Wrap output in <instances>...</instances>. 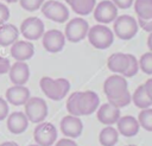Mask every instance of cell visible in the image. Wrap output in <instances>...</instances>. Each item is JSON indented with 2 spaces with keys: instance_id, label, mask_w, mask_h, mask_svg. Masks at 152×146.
Listing matches in <instances>:
<instances>
[{
  "instance_id": "cell-1",
  "label": "cell",
  "mask_w": 152,
  "mask_h": 146,
  "mask_svg": "<svg viewBox=\"0 0 152 146\" xmlns=\"http://www.w3.org/2000/svg\"><path fill=\"white\" fill-rule=\"evenodd\" d=\"M42 91L52 101L63 100L70 90V82L66 78H51L49 76L42 77L39 81Z\"/></svg>"
},
{
  "instance_id": "cell-2",
  "label": "cell",
  "mask_w": 152,
  "mask_h": 146,
  "mask_svg": "<svg viewBox=\"0 0 152 146\" xmlns=\"http://www.w3.org/2000/svg\"><path fill=\"white\" fill-rule=\"evenodd\" d=\"M87 38L95 49L106 50L113 44L114 33L108 26L103 24H97V25L89 27Z\"/></svg>"
},
{
  "instance_id": "cell-3",
  "label": "cell",
  "mask_w": 152,
  "mask_h": 146,
  "mask_svg": "<svg viewBox=\"0 0 152 146\" xmlns=\"http://www.w3.org/2000/svg\"><path fill=\"white\" fill-rule=\"evenodd\" d=\"M138 21L134 17L128 14H121L118 15L116 19L113 21V31L114 34L122 39V40H129L138 33Z\"/></svg>"
},
{
  "instance_id": "cell-4",
  "label": "cell",
  "mask_w": 152,
  "mask_h": 146,
  "mask_svg": "<svg viewBox=\"0 0 152 146\" xmlns=\"http://www.w3.org/2000/svg\"><path fill=\"white\" fill-rule=\"evenodd\" d=\"M25 106V115L27 116L28 121L34 122V123H39L43 122L46 116H48V104L46 102L38 97V96H33L30 97Z\"/></svg>"
},
{
  "instance_id": "cell-5",
  "label": "cell",
  "mask_w": 152,
  "mask_h": 146,
  "mask_svg": "<svg viewBox=\"0 0 152 146\" xmlns=\"http://www.w3.org/2000/svg\"><path fill=\"white\" fill-rule=\"evenodd\" d=\"M43 15L55 23H65L69 19V9L68 7L57 0H48L40 7Z\"/></svg>"
},
{
  "instance_id": "cell-6",
  "label": "cell",
  "mask_w": 152,
  "mask_h": 146,
  "mask_svg": "<svg viewBox=\"0 0 152 146\" xmlns=\"http://www.w3.org/2000/svg\"><path fill=\"white\" fill-rule=\"evenodd\" d=\"M88 30H89L88 21L81 17H76L66 23L64 36H65V39H68L69 42L78 43L87 37Z\"/></svg>"
},
{
  "instance_id": "cell-7",
  "label": "cell",
  "mask_w": 152,
  "mask_h": 146,
  "mask_svg": "<svg viewBox=\"0 0 152 146\" xmlns=\"http://www.w3.org/2000/svg\"><path fill=\"white\" fill-rule=\"evenodd\" d=\"M103 91L107 96V100L109 99H116L128 91V83L126 81V77L119 74L110 75L106 78L103 83Z\"/></svg>"
},
{
  "instance_id": "cell-8",
  "label": "cell",
  "mask_w": 152,
  "mask_h": 146,
  "mask_svg": "<svg viewBox=\"0 0 152 146\" xmlns=\"http://www.w3.org/2000/svg\"><path fill=\"white\" fill-rule=\"evenodd\" d=\"M33 138L39 146H52L57 140V129L51 122H39L33 131Z\"/></svg>"
},
{
  "instance_id": "cell-9",
  "label": "cell",
  "mask_w": 152,
  "mask_h": 146,
  "mask_svg": "<svg viewBox=\"0 0 152 146\" xmlns=\"http://www.w3.org/2000/svg\"><path fill=\"white\" fill-rule=\"evenodd\" d=\"M19 31L27 40H37L40 39L45 32L44 23L38 17H28L20 24Z\"/></svg>"
},
{
  "instance_id": "cell-10",
  "label": "cell",
  "mask_w": 152,
  "mask_h": 146,
  "mask_svg": "<svg viewBox=\"0 0 152 146\" xmlns=\"http://www.w3.org/2000/svg\"><path fill=\"white\" fill-rule=\"evenodd\" d=\"M94 19L99 24H109L113 23L118 17V7L110 0L100 1L94 8Z\"/></svg>"
},
{
  "instance_id": "cell-11",
  "label": "cell",
  "mask_w": 152,
  "mask_h": 146,
  "mask_svg": "<svg viewBox=\"0 0 152 146\" xmlns=\"http://www.w3.org/2000/svg\"><path fill=\"white\" fill-rule=\"evenodd\" d=\"M42 44L43 47L50 53L61 52L65 45V36L59 30H49L44 32L42 37Z\"/></svg>"
},
{
  "instance_id": "cell-12",
  "label": "cell",
  "mask_w": 152,
  "mask_h": 146,
  "mask_svg": "<svg viewBox=\"0 0 152 146\" xmlns=\"http://www.w3.org/2000/svg\"><path fill=\"white\" fill-rule=\"evenodd\" d=\"M100 106V97L93 90L80 91L78 95V110L81 115H90L97 110Z\"/></svg>"
},
{
  "instance_id": "cell-13",
  "label": "cell",
  "mask_w": 152,
  "mask_h": 146,
  "mask_svg": "<svg viewBox=\"0 0 152 146\" xmlns=\"http://www.w3.org/2000/svg\"><path fill=\"white\" fill-rule=\"evenodd\" d=\"M62 133L70 139H76L82 134L83 131V122L80 119V116L75 115H66L61 120L59 123Z\"/></svg>"
},
{
  "instance_id": "cell-14",
  "label": "cell",
  "mask_w": 152,
  "mask_h": 146,
  "mask_svg": "<svg viewBox=\"0 0 152 146\" xmlns=\"http://www.w3.org/2000/svg\"><path fill=\"white\" fill-rule=\"evenodd\" d=\"M10 53L15 61L25 62L33 57L34 46L28 40H17L11 45Z\"/></svg>"
},
{
  "instance_id": "cell-15",
  "label": "cell",
  "mask_w": 152,
  "mask_h": 146,
  "mask_svg": "<svg viewBox=\"0 0 152 146\" xmlns=\"http://www.w3.org/2000/svg\"><path fill=\"white\" fill-rule=\"evenodd\" d=\"M96 116L101 123L107 125V126H112V125L118 122L121 114H120L119 108L114 107L109 102H106V103L99 106V108L96 110Z\"/></svg>"
},
{
  "instance_id": "cell-16",
  "label": "cell",
  "mask_w": 152,
  "mask_h": 146,
  "mask_svg": "<svg viewBox=\"0 0 152 146\" xmlns=\"http://www.w3.org/2000/svg\"><path fill=\"white\" fill-rule=\"evenodd\" d=\"M8 75H10V80L13 84L25 85V83L30 78V68H28L27 63L15 61L13 64H11Z\"/></svg>"
},
{
  "instance_id": "cell-17",
  "label": "cell",
  "mask_w": 152,
  "mask_h": 146,
  "mask_svg": "<svg viewBox=\"0 0 152 146\" xmlns=\"http://www.w3.org/2000/svg\"><path fill=\"white\" fill-rule=\"evenodd\" d=\"M30 97V89L25 85L13 84L6 90V101L13 106H23Z\"/></svg>"
},
{
  "instance_id": "cell-18",
  "label": "cell",
  "mask_w": 152,
  "mask_h": 146,
  "mask_svg": "<svg viewBox=\"0 0 152 146\" xmlns=\"http://www.w3.org/2000/svg\"><path fill=\"white\" fill-rule=\"evenodd\" d=\"M116 126H118L116 129H118L119 134H121L126 138L135 137L140 129V125L138 122V119H135L132 115L120 116V119L116 122Z\"/></svg>"
},
{
  "instance_id": "cell-19",
  "label": "cell",
  "mask_w": 152,
  "mask_h": 146,
  "mask_svg": "<svg viewBox=\"0 0 152 146\" xmlns=\"http://www.w3.org/2000/svg\"><path fill=\"white\" fill-rule=\"evenodd\" d=\"M28 119L24 112H13L7 116V129L12 134H20L26 131Z\"/></svg>"
},
{
  "instance_id": "cell-20",
  "label": "cell",
  "mask_w": 152,
  "mask_h": 146,
  "mask_svg": "<svg viewBox=\"0 0 152 146\" xmlns=\"http://www.w3.org/2000/svg\"><path fill=\"white\" fill-rule=\"evenodd\" d=\"M129 63V53L124 52H115L108 57L107 66L112 72L124 75Z\"/></svg>"
},
{
  "instance_id": "cell-21",
  "label": "cell",
  "mask_w": 152,
  "mask_h": 146,
  "mask_svg": "<svg viewBox=\"0 0 152 146\" xmlns=\"http://www.w3.org/2000/svg\"><path fill=\"white\" fill-rule=\"evenodd\" d=\"M19 30L13 24L0 25V46H10L18 40Z\"/></svg>"
},
{
  "instance_id": "cell-22",
  "label": "cell",
  "mask_w": 152,
  "mask_h": 146,
  "mask_svg": "<svg viewBox=\"0 0 152 146\" xmlns=\"http://www.w3.org/2000/svg\"><path fill=\"white\" fill-rule=\"evenodd\" d=\"M119 140V132L113 126H106L100 131L99 141L102 146H115Z\"/></svg>"
},
{
  "instance_id": "cell-23",
  "label": "cell",
  "mask_w": 152,
  "mask_h": 146,
  "mask_svg": "<svg viewBox=\"0 0 152 146\" xmlns=\"http://www.w3.org/2000/svg\"><path fill=\"white\" fill-rule=\"evenodd\" d=\"M70 6L76 14L88 15L94 11L96 6V0H72Z\"/></svg>"
},
{
  "instance_id": "cell-24",
  "label": "cell",
  "mask_w": 152,
  "mask_h": 146,
  "mask_svg": "<svg viewBox=\"0 0 152 146\" xmlns=\"http://www.w3.org/2000/svg\"><path fill=\"white\" fill-rule=\"evenodd\" d=\"M132 102L134 103L135 107L140 108V109H145V108H150L152 106V101L148 99L146 91H145V88H144V84L139 85L133 95H132Z\"/></svg>"
},
{
  "instance_id": "cell-25",
  "label": "cell",
  "mask_w": 152,
  "mask_h": 146,
  "mask_svg": "<svg viewBox=\"0 0 152 146\" xmlns=\"http://www.w3.org/2000/svg\"><path fill=\"white\" fill-rule=\"evenodd\" d=\"M134 12L139 19L152 18V0H134Z\"/></svg>"
},
{
  "instance_id": "cell-26",
  "label": "cell",
  "mask_w": 152,
  "mask_h": 146,
  "mask_svg": "<svg viewBox=\"0 0 152 146\" xmlns=\"http://www.w3.org/2000/svg\"><path fill=\"white\" fill-rule=\"evenodd\" d=\"M138 122L147 132H152V108L141 109L138 115Z\"/></svg>"
},
{
  "instance_id": "cell-27",
  "label": "cell",
  "mask_w": 152,
  "mask_h": 146,
  "mask_svg": "<svg viewBox=\"0 0 152 146\" xmlns=\"http://www.w3.org/2000/svg\"><path fill=\"white\" fill-rule=\"evenodd\" d=\"M78 95H80V91L71 93V95L66 100L65 107H66V110L70 115H75V116L81 115L80 110H78Z\"/></svg>"
},
{
  "instance_id": "cell-28",
  "label": "cell",
  "mask_w": 152,
  "mask_h": 146,
  "mask_svg": "<svg viewBox=\"0 0 152 146\" xmlns=\"http://www.w3.org/2000/svg\"><path fill=\"white\" fill-rule=\"evenodd\" d=\"M138 62H139V69L144 74L152 75V52L151 51L142 53Z\"/></svg>"
},
{
  "instance_id": "cell-29",
  "label": "cell",
  "mask_w": 152,
  "mask_h": 146,
  "mask_svg": "<svg viewBox=\"0 0 152 146\" xmlns=\"http://www.w3.org/2000/svg\"><path fill=\"white\" fill-rule=\"evenodd\" d=\"M108 102L112 103L114 107L120 109V108H124V107L128 106L132 102V95L129 94V91H127V93H125L124 95H121V96H119L116 99H109Z\"/></svg>"
},
{
  "instance_id": "cell-30",
  "label": "cell",
  "mask_w": 152,
  "mask_h": 146,
  "mask_svg": "<svg viewBox=\"0 0 152 146\" xmlns=\"http://www.w3.org/2000/svg\"><path fill=\"white\" fill-rule=\"evenodd\" d=\"M138 70H139V62L135 56L129 53V63H128V66L122 76L124 77H133L134 75L138 74Z\"/></svg>"
},
{
  "instance_id": "cell-31",
  "label": "cell",
  "mask_w": 152,
  "mask_h": 146,
  "mask_svg": "<svg viewBox=\"0 0 152 146\" xmlns=\"http://www.w3.org/2000/svg\"><path fill=\"white\" fill-rule=\"evenodd\" d=\"M19 4L21 8H24L25 11L33 12L42 7V5L44 4V0H19Z\"/></svg>"
},
{
  "instance_id": "cell-32",
  "label": "cell",
  "mask_w": 152,
  "mask_h": 146,
  "mask_svg": "<svg viewBox=\"0 0 152 146\" xmlns=\"http://www.w3.org/2000/svg\"><path fill=\"white\" fill-rule=\"evenodd\" d=\"M8 102L4 97H0V121L8 116Z\"/></svg>"
},
{
  "instance_id": "cell-33",
  "label": "cell",
  "mask_w": 152,
  "mask_h": 146,
  "mask_svg": "<svg viewBox=\"0 0 152 146\" xmlns=\"http://www.w3.org/2000/svg\"><path fill=\"white\" fill-rule=\"evenodd\" d=\"M8 18H10V9H8V7L5 4L0 2V25L5 24L8 20Z\"/></svg>"
},
{
  "instance_id": "cell-34",
  "label": "cell",
  "mask_w": 152,
  "mask_h": 146,
  "mask_svg": "<svg viewBox=\"0 0 152 146\" xmlns=\"http://www.w3.org/2000/svg\"><path fill=\"white\" fill-rule=\"evenodd\" d=\"M137 21H138L139 27H141L144 31H146L148 33L152 32V18H150V19H139L138 18Z\"/></svg>"
},
{
  "instance_id": "cell-35",
  "label": "cell",
  "mask_w": 152,
  "mask_h": 146,
  "mask_svg": "<svg viewBox=\"0 0 152 146\" xmlns=\"http://www.w3.org/2000/svg\"><path fill=\"white\" fill-rule=\"evenodd\" d=\"M10 68H11V62H10V59L6 58V57L0 56V75H2V74H8Z\"/></svg>"
},
{
  "instance_id": "cell-36",
  "label": "cell",
  "mask_w": 152,
  "mask_h": 146,
  "mask_svg": "<svg viewBox=\"0 0 152 146\" xmlns=\"http://www.w3.org/2000/svg\"><path fill=\"white\" fill-rule=\"evenodd\" d=\"M113 1V4L118 7V8H121V9H127V8H129L132 5H133V2H134V0H112Z\"/></svg>"
},
{
  "instance_id": "cell-37",
  "label": "cell",
  "mask_w": 152,
  "mask_h": 146,
  "mask_svg": "<svg viewBox=\"0 0 152 146\" xmlns=\"http://www.w3.org/2000/svg\"><path fill=\"white\" fill-rule=\"evenodd\" d=\"M55 146H78V145L70 138H63V139H59Z\"/></svg>"
},
{
  "instance_id": "cell-38",
  "label": "cell",
  "mask_w": 152,
  "mask_h": 146,
  "mask_svg": "<svg viewBox=\"0 0 152 146\" xmlns=\"http://www.w3.org/2000/svg\"><path fill=\"white\" fill-rule=\"evenodd\" d=\"M144 88H145V91H146L148 99L152 101V78H148V80L144 83Z\"/></svg>"
},
{
  "instance_id": "cell-39",
  "label": "cell",
  "mask_w": 152,
  "mask_h": 146,
  "mask_svg": "<svg viewBox=\"0 0 152 146\" xmlns=\"http://www.w3.org/2000/svg\"><path fill=\"white\" fill-rule=\"evenodd\" d=\"M147 47H148V50L152 52V32L148 34V37H147Z\"/></svg>"
},
{
  "instance_id": "cell-40",
  "label": "cell",
  "mask_w": 152,
  "mask_h": 146,
  "mask_svg": "<svg viewBox=\"0 0 152 146\" xmlns=\"http://www.w3.org/2000/svg\"><path fill=\"white\" fill-rule=\"evenodd\" d=\"M0 146H19V145L14 141H5V142L0 144Z\"/></svg>"
},
{
  "instance_id": "cell-41",
  "label": "cell",
  "mask_w": 152,
  "mask_h": 146,
  "mask_svg": "<svg viewBox=\"0 0 152 146\" xmlns=\"http://www.w3.org/2000/svg\"><path fill=\"white\" fill-rule=\"evenodd\" d=\"M2 1H5V2H7V4H14V2H17V1H19V0H2Z\"/></svg>"
},
{
  "instance_id": "cell-42",
  "label": "cell",
  "mask_w": 152,
  "mask_h": 146,
  "mask_svg": "<svg viewBox=\"0 0 152 146\" xmlns=\"http://www.w3.org/2000/svg\"><path fill=\"white\" fill-rule=\"evenodd\" d=\"M64 1H65V2H66V4H68V5H70V4H71V1H72V0H64Z\"/></svg>"
},
{
  "instance_id": "cell-43",
  "label": "cell",
  "mask_w": 152,
  "mask_h": 146,
  "mask_svg": "<svg viewBox=\"0 0 152 146\" xmlns=\"http://www.w3.org/2000/svg\"><path fill=\"white\" fill-rule=\"evenodd\" d=\"M28 146H39V145H37V144H34V145H33V144H32V145H28Z\"/></svg>"
},
{
  "instance_id": "cell-44",
  "label": "cell",
  "mask_w": 152,
  "mask_h": 146,
  "mask_svg": "<svg viewBox=\"0 0 152 146\" xmlns=\"http://www.w3.org/2000/svg\"><path fill=\"white\" fill-rule=\"evenodd\" d=\"M126 146H137V145H126Z\"/></svg>"
}]
</instances>
